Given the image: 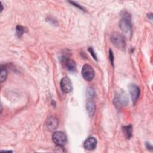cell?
Returning <instances> with one entry per match:
<instances>
[{
    "mask_svg": "<svg viewBox=\"0 0 153 153\" xmlns=\"http://www.w3.org/2000/svg\"><path fill=\"white\" fill-rule=\"evenodd\" d=\"M119 27L124 33H131L132 26L131 22V16L126 11L122 12L121 19L119 22Z\"/></svg>",
    "mask_w": 153,
    "mask_h": 153,
    "instance_id": "obj_1",
    "label": "cell"
},
{
    "mask_svg": "<svg viewBox=\"0 0 153 153\" xmlns=\"http://www.w3.org/2000/svg\"><path fill=\"white\" fill-rule=\"evenodd\" d=\"M111 41L113 45L118 49H124L126 47V39L124 36L117 32L112 33L111 36Z\"/></svg>",
    "mask_w": 153,
    "mask_h": 153,
    "instance_id": "obj_2",
    "label": "cell"
},
{
    "mask_svg": "<svg viewBox=\"0 0 153 153\" xmlns=\"http://www.w3.org/2000/svg\"><path fill=\"white\" fill-rule=\"evenodd\" d=\"M113 103L117 108H121L128 105V99L127 95L124 92L120 91L115 94Z\"/></svg>",
    "mask_w": 153,
    "mask_h": 153,
    "instance_id": "obj_3",
    "label": "cell"
},
{
    "mask_svg": "<svg viewBox=\"0 0 153 153\" xmlns=\"http://www.w3.org/2000/svg\"><path fill=\"white\" fill-rule=\"evenodd\" d=\"M53 142L58 146H64L67 142L66 134L62 131H56L52 136Z\"/></svg>",
    "mask_w": 153,
    "mask_h": 153,
    "instance_id": "obj_4",
    "label": "cell"
},
{
    "mask_svg": "<svg viewBox=\"0 0 153 153\" xmlns=\"http://www.w3.org/2000/svg\"><path fill=\"white\" fill-rule=\"evenodd\" d=\"M83 78L88 81H91L94 76V71L93 68L88 64H85L81 70Z\"/></svg>",
    "mask_w": 153,
    "mask_h": 153,
    "instance_id": "obj_5",
    "label": "cell"
},
{
    "mask_svg": "<svg viewBox=\"0 0 153 153\" xmlns=\"http://www.w3.org/2000/svg\"><path fill=\"white\" fill-rule=\"evenodd\" d=\"M60 88L62 90L64 93H68L72 91V82L71 79L68 77L67 76L63 77L60 81Z\"/></svg>",
    "mask_w": 153,
    "mask_h": 153,
    "instance_id": "obj_6",
    "label": "cell"
},
{
    "mask_svg": "<svg viewBox=\"0 0 153 153\" xmlns=\"http://www.w3.org/2000/svg\"><path fill=\"white\" fill-rule=\"evenodd\" d=\"M62 62L63 66H65V68H66V69H67L68 71H71V72L75 71L76 66V63L74 60L70 59L68 57H62Z\"/></svg>",
    "mask_w": 153,
    "mask_h": 153,
    "instance_id": "obj_7",
    "label": "cell"
},
{
    "mask_svg": "<svg viewBox=\"0 0 153 153\" xmlns=\"http://www.w3.org/2000/svg\"><path fill=\"white\" fill-rule=\"evenodd\" d=\"M59 121L57 118L54 117H48L45 122V125L48 130L50 131H53L56 130L58 126Z\"/></svg>",
    "mask_w": 153,
    "mask_h": 153,
    "instance_id": "obj_8",
    "label": "cell"
},
{
    "mask_svg": "<svg viewBox=\"0 0 153 153\" xmlns=\"http://www.w3.org/2000/svg\"><path fill=\"white\" fill-rule=\"evenodd\" d=\"M129 91L130 94V96L133 102L134 103L140 95V89L139 88L134 84H131L129 87Z\"/></svg>",
    "mask_w": 153,
    "mask_h": 153,
    "instance_id": "obj_9",
    "label": "cell"
},
{
    "mask_svg": "<svg viewBox=\"0 0 153 153\" xmlns=\"http://www.w3.org/2000/svg\"><path fill=\"white\" fill-rule=\"evenodd\" d=\"M97 145V140L94 137H88L84 143V148L87 150L94 149Z\"/></svg>",
    "mask_w": 153,
    "mask_h": 153,
    "instance_id": "obj_10",
    "label": "cell"
},
{
    "mask_svg": "<svg viewBox=\"0 0 153 153\" xmlns=\"http://www.w3.org/2000/svg\"><path fill=\"white\" fill-rule=\"evenodd\" d=\"M86 109L88 114L90 116H91L94 114L96 109V106L94 102L92 100H88L86 103Z\"/></svg>",
    "mask_w": 153,
    "mask_h": 153,
    "instance_id": "obj_11",
    "label": "cell"
},
{
    "mask_svg": "<svg viewBox=\"0 0 153 153\" xmlns=\"http://www.w3.org/2000/svg\"><path fill=\"white\" fill-rule=\"evenodd\" d=\"M124 134L127 139H130L132 136V126L131 125L124 126L123 127Z\"/></svg>",
    "mask_w": 153,
    "mask_h": 153,
    "instance_id": "obj_12",
    "label": "cell"
},
{
    "mask_svg": "<svg viewBox=\"0 0 153 153\" xmlns=\"http://www.w3.org/2000/svg\"><path fill=\"white\" fill-rule=\"evenodd\" d=\"M8 72L7 69L5 67H1V74H0V81L1 82H3L5 81L7 77Z\"/></svg>",
    "mask_w": 153,
    "mask_h": 153,
    "instance_id": "obj_13",
    "label": "cell"
},
{
    "mask_svg": "<svg viewBox=\"0 0 153 153\" xmlns=\"http://www.w3.org/2000/svg\"><path fill=\"white\" fill-rule=\"evenodd\" d=\"M26 32V28L22 26H17L16 27V34L19 38L21 37L23 34Z\"/></svg>",
    "mask_w": 153,
    "mask_h": 153,
    "instance_id": "obj_14",
    "label": "cell"
},
{
    "mask_svg": "<svg viewBox=\"0 0 153 153\" xmlns=\"http://www.w3.org/2000/svg\"><path fill=\"white\" fill-rule=\"evenodd\" d=\"M94 94V91L92 90V88H88V89L87 90V95H88V97H91L93 96Z\"/></svg>",
    "mask_w": 153,
    "mask_h": 153,
    "instance_id": "obj_15",
    "label": "cell"
},
{
    "mask_svg": "<svg viewBox=\"0 0 153 153\" xmlns=\"http://www.w3.org/2000/svg\"><path fill=\"white\" fill-rule=\"evenodd\" d=\"M114 55L112 53V51L111 50H109V59L111 61V64L113 65H114Z\"/></svg>",
    "mask_w": 153,
    "mask_h": 153,
    "instance_id": "obj_16",
    "label": "cell"
},
{
    "mask_svg": "<svg viewBox=\"0 0 153 153\" xmlns=\"http://www.w3.org/2000/svg\"><path fill=\"white\" fill-rule=\"evenodd\" d=\"M88 51H89V52L90 53V54L92 55V56L93 57V58H94L95 60H97V57H96V54H95V53H94V52L93 49L91 47H90V48H88Z\"/></svg>",
    "mask_w": 153,
    "mask_h": 153,
    "instance_id": "obj_17",
    "label": "cell"
},
{
    "mask_svg": "<svg viewBox=\"0 0 153 153\" xmlns=\"http://www.w3.org/2000/svg\"><path fill=\"white\" fill-rule=\"evenodd\" d=\"M70 3H71L72 4H73L74 5H75V6H76V7H77L78 8H80V9H82V7H81L80 5H79L78 4H76V3H75V2H69Z\"/></svg>",
    "mask_w": 153,
    "mask_h": 153,
    "instance_id": "obj_18",
    "label": "cell"
},
{
    "mask_svg": "<svg viewBox=\"0 0 153 153\" xmlns=\"http://www.w3.org/2000/svg\"><path fill=\"white\" fill-rule=\"evenodd\" d=\"M146 148H148V149H152V145H150L149 143H146Z\"/></svg>",
    "mask_w": 153,
    "mask_h": 153,
    "instance_id": "obj_19",
    "label": "cell"
}]
</instances>
